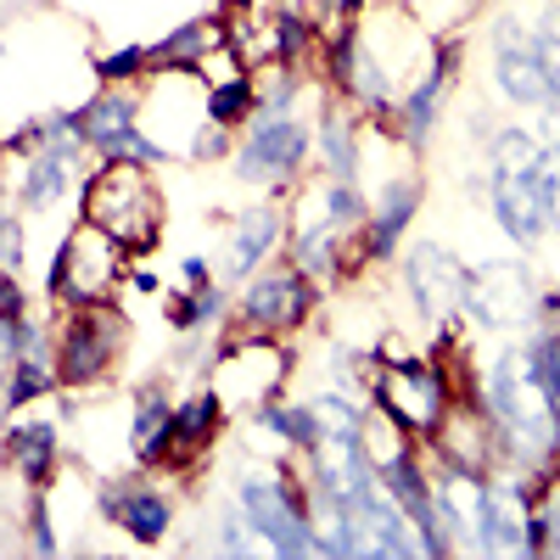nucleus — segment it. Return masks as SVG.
Instances as JSON below:
<instances>
[{
  "label": "nucleus",
  "mask_w": 560,
  "mask_h": 560,
  "mask_svg": "<svg viewBox=\"0 0 560 560\" xmlns=\"http://www.w3.org/2000/svg\"><path fill=\"white\" fill-rule=\"evenodd\" d=\"M493 415L510 432V443L527 448V454H549L560 443V398L544 382L533 348L499 359V370H493Z\"/></svg>",
  "instance_id": "nucleus-1"
},
{
  "label": "nucleus",
  "mask_w": 560,
  "mask_h": 560,
  "mask_svg": "<svg viewBox=\"0 0 560 560\" xmlns=\"http://www.w3.org/2000/svg\"><path fill=\"white\" fill-rule=\"evenodd\" d=\"M90 224H102L124 247H147L158 236V202H152L147 174L135 163H113L96 185H90Z\"/></svg>",
  "instance_id": "nucleus-2"
},
{
  "label": "nucleus",
  "mask_w": 560,
  "mask_h": 560,
  "mask_svg": "<svg viewBox=\"0 0 560 560\" xmlns=\"http://www.w3.org/2000/svg\"><path fill=\"white\" fill-rule=\"evenodd\" d=\"M465 308L482 314L488 325H516V319H527V314H533V280H527V269L510 264V258L471 269V280H465Z\"/></svg>",
  "instance_id": "nucleus-3"
},
{
  "label": "nucleus",
  "mask_w": 560,
  "mask_h": 560,
  "mask_svg": "<svg viewBox=\"0 0 560 560\" xmlns=\"http://www.w3.org/2000/svg\"><path fill=\"white\" fill-rule=\"evenodd\" d=\"M242 510H247V522H253L280 555H314V549H319V544L308 538L303 516L292 510V499L280 493L275 482H264V477L242 482Z\"/></svg>",
  "instance_id": "nucleus-4"
},
{
  "label": "nucleus",
  "mask_w": 560,
  "mask_h": 560,
  "mask_svg": "<svg viewBox=\"0 0 560 560\" xmlns=\"http://www.w3.org/2000/svg\"><path fill=\"white\" fill-rule=\"evenodd\" d=\"M382 393H387V409L404 420V427L427 432V427H438V420H443V382L432 376L427 364H398Z\"/></svg>",
  "instance_id": "nucleus-5"
},
{
  "label": "nucleus",
  "mask_w": 560,
  "mask_h": 560,
  "mask_svg": "<svg viewBox=\"0 0 560 560\" xmlns=\"http://www.w3.org/2000/svg\"><path fill=\"white\" fill-rule=\"evenodd\" d=\"M522 28H504L499 39V84H504V96H516V102H549L555 96V84H549V68H544V51L533 39H516Z\"/></svg>",
  "instance_id": "nucleus-6"
},
{
  "label": "nucleus",
  "mask_w": 560,
  "mask_h": 560,
  "mask_svg": "<svg viewBox=\"0 0 560 560\" xmlns=\"http://www.w3.org/2000/svg\"><path fill=\"white\" fill-rule=\"evenodd\" d=\"M409 280H415V298L432 314H448V308H465V280H471V269L454 264L438 247H420L415 264H409Z\"/></svg>",
  "instance_id": "nucleus-7"
},
{
  "label": "nucleus",
  "mask_w": 560,
  "mask_h": 560,
  "mask_svg": "<svg viewBox=\"0 0 560 560\" xmlns=\"http://www.w3.org/2000/svg\"><path fill=\"white\" fill-rule=\"evenodd\" d=\"M482 544L493 555L527 549V504L510 482H482Z\"/></svg>",
  "instance_id": "nucleus-8"
},
{
  "label": "nucleus",
  "mask_w": 560,
  "mask_h": 560,
  "mask_svg": "<svg viewBox=\"0 0 560 560\" xmlns=\"http://www.w3.org/2000/svg\"><path fill=\"white\" fill-rule=\"evenodd\" d=\"M493 208L499 224L510 230L516 242H533L544 230V191H538V174H493Z\"/></svg>",
  "instance_id": "nucleus-9"
},
{
  "label": "nucleus",
  "mask_w": 560,
  "mask_h": 560,
  "mask_svg": "<svg viewBox=\"0 0 560 560\" xmlns=\"http://www.w3.org/2000/svg\"><path fill=\"white\" fill-rule=\"evenodd\" d=\"M298 152H303V124L269 118V124H258V135L247 140L242 163H247V174H275V168H292Z\"/></svg>",
  "instance_id": "nucleus-10"
},
{
  "label": "nucleus",
  "mask_w": 560,
  "mask_h": 560,
  "mask_svg": "<svg viewBox=\"0 0 560 560\" xmlns=\"http://www.w3.org/2000/svg\"><path fill=\"white\" fill-rule=\"evenodd\" d=\"M79 124H84V135H90V140H107V147H124V152H129V158H140V163H147V158H158V147H147V140H135L129 102H118V96L96 102V107H90Z\"/></svg>",
  "instance_id": "nucleus-11"
},
{
  "label": "nucleus",
  "mask_w": 560,
  "mask_h": 560,
  "mask_svg": "<svg viewBox=\"0 0 560 560\" xmlns=\"http://www.w3.org/2000/svg\"><path fill=\"white\" fill-rule=\"evenodd\" d=\"M107 348H113V331L102 319H84L68 331V348H62V370H68V382H84V376H96V370L107 364Z\"/></svg>",
  "instance_id": "nucleus-12"
},
{
  "label": "nucleus",
  "mask_w": 560,
  "mask_h": 560,
  "mask_svg": "<svg viewBox=\"0 0 560 560\" xmlns=\"http://www.w3.org/2000/svg\"><path fill=\"white\" fill-rule=\"evenodd\" d=\"M325 482L342 504L364 499V465H359V438H325Z\"/></svg>",
  "instance_id": "nucleus-13"
},
{
  "label": "nucleus",
  "mask_w": 560,
  "mask_h": 560,
  "mask_svg": "<svg viewBox=\"0 0 560 560\" xmlns=\"http://www.w3.org/2000/svg\"><path fill=\"white\" fill-rule=\"evenodd\" d=\"M247 314H253V319H264V325H287V319H298V314H303V287H298L292 275L264 280V287L247 298Z\"/></svg>",
  "instance_id": "nucleus-14"
},
{
  "label": "nucleus",
  "mask_w": 560,
  "mask_h": 560,
  "mask_svg": "<svg viewBox=\"0 0 560 560\" xmlns=\"http://www.w3.org/2000/svg\"><path fill=\"white\" fill-rule=\"evenodd\" d=\"M118 516H124V527H129L135 538H158V533L168 527V504H163L158 493H135V499L118 504Z\"/></svg>",
  "instance_id": "nucleus-15"
},
{
  "label": "nucleus",
  "mask_w": 560,
  "mask_h": 560,
  "mask_svg": "<svg viewBox=\"0 0 560 560\" xmlns=\"http://www.w3.org/2000/svg\"><path fill=\"white\" fill-rule=\"evenodd\" d=\"M544 152L533 147V135H499L493 140V168L499 174H538Z\"/></svg>",
  "instance_id": "nucleus-16"
},
{
  "label": "nucleus",
  "mask_w": 560,
  "mask_h": 560,
  "mask_svg": "<svg viewBox=\"0 0 560 560\" xmlns=\"http://www.w3.org/2000/svg\"><path fill=\"white\" fill-rule=\"evenodd\" d=\"M269 236H275V213H247V224H242V236H236V253H230V264H236V269L258 264L264 247H269Z\"/></svg>",
  "instance_id": "nucleus-17"
},
{
  "label": "nucleus",
  "mask_w": 560,
  "mask_h": 560,
  "mask_svg": "<svg viewBox=\"0 0 560 560\" xmlns=\"http://www.w3.org/2000/svg\"><path fill=\"white\" fill-rule=\"evenodd\" d=\"M51 432H45V427H28V432H18L12 438V454H18V465H23V471L28 477H45V465H51Z\"/></svg>",
  "instance_id": "nucleus-18"
},
{
  "label": "nucleus",
  "mask_w": 560,
  "mask_h": 560,
  "mask_svg": "<svg viewBox=\"0 0 560 560\" xmlns=\"http://www.w3.org/2000/svg\"><path fill=\"white\" fill-rule=\"evenodd\" d=\"M314 420H319V443L325 438H359V415L348 404H337V398H319L314 404Z\"/></svg>",
  "instance_id": "nucleus-19"
},
{
  "label": "nucleus",
  "mask_w": 560,
  "mask_h": 560,
  "mask_svg": "<svg viewBox=\"0 0 560 560\" xmlns=\"http://www.w3.org/2000/svg\"><path fill=\"white\" fill-rule=\"evenodd\" d=\"M409 208H415V185H393V197H387V208H382V224H376V247H393V236L404 230Z\"/></svg>",
  "instance_id": "nucleus-20"
},
{
  "label": "nucleus",
  "mask_w": 560,
  "mask_h": 560,
  "mask_svg": "<svg viewBox=\"0 0 560 560\" xmlns=\"http://www.w3.org/2000/svg\"><path fill=\"white\" fill-rule=\"evenodd\" d=\"M163 427H168V415H163V404H158V398H147V404H140V427H135V448H140V454H152V448L163 443Z\"/></svg>",
  "instance_id": "nucleus-21"
},
{
  "label": "nucleus",
  "mask_w": 560,
  "mask_h": 560,
  "mask_svg": "<svg viewBox=\"0 0 560 560\" xmlns=\"http://www.w3.org/2000/svg\"><path fill=\"white\" fill-rule=\"evenodd\" d=\"M247 96H253V90H247V79H236V84L213 90V102H208V118H213V124H230V118H236V113L247 107Z\"/></svg>",
  "instance_id": "nucleus-22"
},
{
  "label": "nucleus",
  "mask_w": 560,
  "mask_h": 560,
  "mask_svg": "<svg viewBox=\"0 0 560 560\" xmlns=\"http://www.w3.org/2000/svg\"><path fill=\"white\" fill-rule=\"evenodd\" d=\"M538 191H544V213L560 224V152H549L538 163Z\"/></svg>",
  "instance_id": "nucleus-23"
},
{
  "label": "nucleus",
  "mask_w": 560,
  "mask_h": 560,
  "mask_svg": "<svg viewBox=\"0 0 560 560\" xmlns=\"http://www.w3.org/2000/svg\"><path fill=\"white\" fill-rule=\"evenodd\" d=\"M62 174H68V168H62V158H45V163L28 174V185H23V191H28L34 202H45V197H51L57 185H62Z\"/></svg>",
  "instance_id": "nucleus-24"
},
{
  "label": "nucleus",
  "mask_w": 560,
  "mask_h": 560,
  "mask_svg": "<svg viewBox=\"0 0 560 560\" xmlns=\"http://www.w3.org/2000/svg\"><path fill=\"white\" fill-rule=\"evenodd\" d=\"M325 152H331V163H337V174H342V179L353 174V140H348V129H342V124L325 129Z\"/></svg>",
  "instance_id": "nucleus-25"
},
{
  "label": "nucleus",
  "mask_w": 560,
  "mask_h": 560,
  "mask_svg": "<svg viewBox=\"0 0 560 560\" xmlns=\"http://www.w3.org/2000/svg\"><path fill=\"white\" fill-rule=\"evenodd\" d=\"M533 353H538V370H544V382H549V387H555V398H560V331H549V337H544V342H538Z\"/></svg>",
  "instance_id": "nucleus-26"
},
{
  "label": "nucleus",
  "mask_w": 560,
  "mask_h": 560,
  "mask_svg": "<svg viewBox=\"0 0 560 560\" xmlns=\"http://www.w3.org/2000/svg\"><path fill=\"white\" fill-rule=\"evenodd\" d=\"M538 51H544V68H549V84L560 90V12L549 18V34H544V45H538Z\"/></svg>",
  "instance_id": "nucleus-27"
},
{
  "label": "nucleus",
  "mask_w": 560,
  "mask_h": 560,
  "mask_svg": "<svg viewBox=\"0 0 560 560\" xmlns=\"http://www.w3.org/2000/svg\"><path fill=\"white\" fill-rule=\"evenodd\" d=\"M34 393H39V370L28 364V370H18V382H12V398L23 404V398H34Z\"/></svg>",
  "instance_id": "nucleus-28"
},
{
  "label": "nucleus",
  "mask_w": 560,
  "mask_h": 560,
  "mask_svg": "<svg viewBox=\"0 0 560 560\" xmlns=\"http://www.w3.org/2000/svg\"><path fill=\"white\" fill-rule=\"evenodd\" d=\"M135 62H140V51H124V57H113V62H107V68H102V73H107V79H113V73H129V68H135Z\"/></svg>",
  "instance_id": "nucleus-29"
},
{
  "label": "nucleus",
  "mask_w": 560,
  "mask_h": 560,
  "mask_svg": "<svg viewBox=\"0 0 560 560\" xmlns=\"http://www.w3.org/2000/svg\"><path fill=\"white\" fill-rule=\"evenodd\" d=\"M7 314H18V298H12L7 280H0V319H7Z\"/></svg>",
  "instance_id": "nucleus-30"
},
{
  "label": "nucleus",
  "mask_w": 560,
  "mask_h": 560,
  "mask_svg": "<svg viewBox=\"0 0 560 560\" xmlns=\"http://www.w3.org/2000/svg\"><path fill=\"white\" fill-rule=\"evenodd\" d=\"M555 544H560V510H555Z\"/></svg>",
  "instance_id": "nucleus-31"
}]
</instances>
